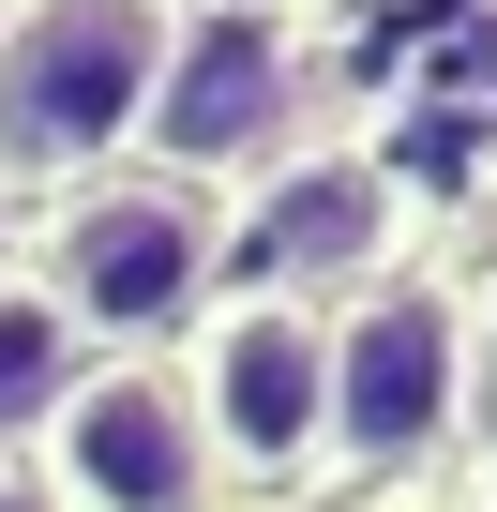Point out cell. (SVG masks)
<instances>
[{
  "label": "cell",
  "mask_w": 497,
  "mask_h": 512,
  "mask_svg": "<svg viewBox=\"0 0 497 512\" xmlns=\"http://www.w3.org/2000/svg\"><path fill=\"white\" fill-rule=\"evenodd\" d=\"M31 287L91 332V362H151L166 332H196L226 302V196H196L166 166H106V181L46 196Z\"/></svg>",
  "instance_id": "6da1fadb"
},
{
  "label": "cell",
  "mask_w": 497,
  "mask_h": 512,
  "mask_svg": "<svg viewBox=\"0 0 497 512\" xmlns=\"http://www.w3.org/2000/svg\"><path fill=\"white\" fill-rule=\"evenodd\" d=\"M166 16L181 0H16L0 16V181L16 196H76V181L136 166Z\"/></svg>",
  "instance_id": "7a4b0ae2"
},
{
  "label": "cell",
  "mask_w": 497,
  "mask_h": 512,
  "mask_svg": "<svg viewBox=\"0 0 497 512\" xmlns=\"http://www.w3.org/2000/svg\"><path fill=\"white\" fill-rule=\"evenodd\" d=\"M287 151H302V31L272 16V0H181L136 166H166V181L211 196V181H272Z\"/></svg>",
  "instance_id": "3957f363"
},
{
  "label": "cell",
  "mask_w": 497,
  "mask_h": 512,
  "mask_svg": "<svg viewBox=\"0 0 497 512\" xmlns=\"http://www.w3.org/2000/svg\"><path fill=\"white\" fill-rule=\"evenodd\" d=\"M467 347L482 302L437 272H377L362 302H332V467H422L467 437Z\"/></svg>",
  "instance_id": "277c9868"
},
{
  "label": "cell",
  "mask_w": 497,
  "mask_h": 512,
  "mask_svg": "<svg viewBox=\"0 0 497 512\" xmlns=\"http://www.w3.org/2000/svg\"><path fill=\"white\" fill-rule=\"evenodd\" d=\"M181 392H196V422H211L226 497L332 467V302H257V287L211 302V317L181 332Z\"/></svg>",
  "instance_id": "5b68a950"
},
{
  "label": "cell",
  "mask_w": 497,
  "mask_h": 512,
  "mask_svg": "<svg viewBox=\"0 0 497 512\" xmlns=\"http://www.w3.org/2000/svg\"><path fill=\"white\" fill-rule=\"evenodd\" d=\"M31 482L61 512H226V467H211V422H196L181 362H91L46 407Z\"/></svg>",
  "instance_id": "8992f818"
},
{
  "label": "cell",
  "mask_w": 497,
  "mask_h": 512,
  "mask_svg": "<svg viewBox=\"0 0 497 512\" xmlns=\"http://www.w3.org/2000/svg\"><path fill=\"white\" fill-rule=\"evenodd\" d=\"M226 272L257 287V302H362L377 272H407V181L377 151L302 136L257 196L226 211Z\"/></svg>",
  "instance_id": "52a82bcc"
},
{
  "label": "cell",
  "mask_w": 497,
  "mask_h": 512,
  "mask_svg": "<svg viewBox=\"0 0 497 512\" xmlns=\"http://www.w3.org/2000/svg\"><path fill=\"white\" fill-rule=\"evenodd\" d=\"M91 377V332L31 287V256H16V272H0V452H16V437H46V407Z\"/></svg>",
  "instance_id": "ba28073f"
},
{
  "label": "cell",
  "mask_w": 497,
  "mask_h": 512,
  "mask_svg": "<svg viewBox=\"0 0 497 512\" xmlns=\"http://www.w3.org/2000/svg\"><path fill=\"white\" fill-rule=\"evenodd\" d=\"M0 512H61V497H46V482H31V467H0Z\"/></svg>",
  "instance_id": "9c48e42d"
},
{
  "label": "cell",
  "mask_w": 497,
  "mask_h": 512,
  "mask_svg": "<svg viewBox=\"0 0 497 512\" xmlns=\"http://www.w3.org/2000/svg\"><path fill=\"white\" fill-rule=\"evenodd\" d=\"M482 512H497V482H482Z\"/></svg>",
  "instance_id": "30bf717a"
},
{
  "label": "cell",
  "mask_w": 497,
  "mask_h": 512,
  "mask_svg": "<svg viewBox=\"0 0 497 512\" xmlns=\"http://www.w3.org/2000/svg\"><path fill=\"white\" fill-rule=\"evenodd\" d=\"M0 16H16V0H0Z\"/></svg>",
  "instance_id": "8fae6325"
}]
</instances>
